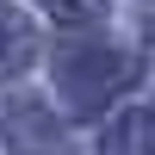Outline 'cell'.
<instances>
[{
  "instance_id": "6da1fadb",
  "label": "cell",
  "mask_w": 155,
  "mask_h": 155,
  "mask_svg": "<svg viewBox=\"0 0 155 155\" xmlns=\"http://www.w3.org/2000/svg\"><path fill=\"white\" fill-rule=\"evenodd\" d=\"M56 81L81 112H93V106H106L112 93H124L137 81V62L124 50H112V44H74V50L56 56Z\"/></svg>"
},
{
  "instance_id": "7a4b0ae2",
  "label": "cell",
  "mask_w": 155,
  "mask_h": 155,
  "mask_svg": "<svg viewBox=\"0 0 155 155\" xmlns=\"http://www.w3.org/2000/svg\"><path fill=\"white\" fill-rule=\"evenodd\" d=\"M6 143L19 149V155H68V149H62L56 112L31 106V99H12V106H6Z\"/></svg>"
},
{
  "instance_id": "3957f363",
  "label": "cell",
  "mask_w": 155,
  "mask_h": 155,
  "mask_svg": "<svg viewBox=\"0 0 155 155\" xmlns=\"http://www.w3.org/2000/svg\"><path fill=\"white\" fill-rule=\"evenodd\" d=\"M149 149H155V112H124L99 143V155H149Z\"/></svg>"
},
{
  "instance_id": "277c9868",
  "label": "cell",
  "mask_w": 155,
  "mask_h": 155,
  "mask_svg": "<svg viewBox=\"0 0 155 155\" xmlns=\"http://www.w3.org/2000/svg\"><path fill=\"white\" fill-rule=\"evenodd\" d=\"M31 50H37V37H31V25H25L19 12H0V68H6V74H19V68H31Z\"/></svg>"
},
{
  "instance_id": "5b68a950",
  "label": "cell",
  "mask_w": 155,
  "mask_h": 155,
  "mask_svg": "<svg viewBox=\"0 0 155 155\" xmlns=\"http://www.w3.org/2000/svg\"><path fill=\"white\" fill-rule=\"evenodd\" d=\"M56 25H99L106 19V0H37Z\"/></svg>"
}]
</instances>
